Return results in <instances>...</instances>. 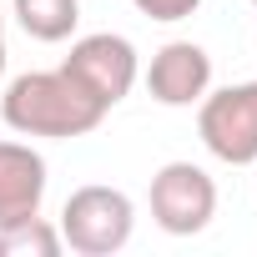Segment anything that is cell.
<instances>
[{"label":"cell","instance_id":"5","mask_svg":"<svg viewBox=\"0 0 257 257\" xmlns=\"http://www.w3.org/2000/svg\"><path fill=\"white\" fill-rule=\"evenodd\" d=\"M106 111L116 106V101H126L132 96V86H137V76H142V61H137V46L126 41V36H111V31H96V36H81L76 46H71V56L61 61Z\"/></svg>","mask_w":257,"mask_h":257},{"label":"cell","instance_id":"13","mask_svg":"<svg viewBox=\"0 0 257 257\" xmlns=\"http://www.w3.org/2000/svg\"><path fill=\"white\" fill-rule=\"evenodd\" d=\"M252 167H257V162H252Z\"/></svg>","mask_w":257,"mask_h":257},{"label":"cell","instance_id":"3","mask_svg":"<svg viewBox=\"0 0 257 257\" xmlns=\"http://www.w3.org/2000/svg\"><path fill=\"white\" fill-rule=\"evenodd\" d=\"M197 137L217 162L252 167L257 162V81L207 91L197 101Z\"/></svg>","mask_w":257,"mask_h":257},{"label":"cell","instance_id":"1","mask_svg":"<svg viewBox=\"0 0 257 257\" xmlns=\"http://www.w3.org/2000/svg\"><path fill=\"white\" fill-rule=\"evenodd\" d=\"M0 116L16 137H51V142H71V137H91L106 121V106L66 71H26L6 86L0 96Z\"/></svg>","mask_w":257,"mask_h":257},{"label":"cell","instance_id":"8","mask_svg":"<svg viewBox=\"0 0 257 257\" xmlns=\"http://www.w3.org/2000/svg\"><path fill=\"white\" fill-rule=\"evenodd\" d=\"M16 21L31 41L41 46H61L76 36L81 21V0H16Z\"/></svg>","mask_w":257,"mask_h":257},{"label":"cell","instance_id":"4","mask_svg":"<svg viewBox=\"0 0 257 257\" xmlns=\"http://www.w3.org/2000/svg\"><path fill=\"white\" fill-rule=\"evenodd\" d=\"M217 217V182L197 162H167L152 177V222L167 237H197Z\"/></svg>","mask_w":257,"mask_h":257},{"label":"cell","instance_id":"10","mask_svg":"<svg viewBox=\"0 0 257 257\" xmlns=\"http://www.w3.org/2000/svg\"><path fill=\"white\" fill-rule=\"evenodd\" d=\"M132 6L147 16V21H187V16H197L202 11V0H132Z\"/></svg>","mask_w":257,"mask_h":257},{"label":"cell","instance_id":"2","mask_svg":"<svg viewBox=\"0 0 257 257\" xmlns=\"http://www.w3.org/2000/svg\"><path fill=\"white\" fill-rule=\"evenodd\" d=\"M137 227V207L121 187H76L61 207V242L81 257H111L132 242Z\"/></svg>","mask_w":257,"mask_h":257},{"label":"cell","instance_id":"12","mask_svg":"<svg viewBox=\"0 0 257 257\" xmlns=\"http://www.w3.org/2000/svg\"><path fill=\"white\" fill-rule=\"evenodd\" d=\"M252 6H257V0H252Z\"/></svg>","mask_w":257,"mask_h":257},{"label":"cell","instance_id":"6","mask_svg":"<svg viewBox=\"0 0 257 257\" xmlns=\"http://www.w3.org/2000/svg\"><path fill=\"white\" fill-rule=\"evenodd\" d=\"M147 91L162 106H197L212 91V56L197 41H167L147 66Z\"/></svg>","mask_w":257,"mask_h":257},{"label":"cell","instance_id":"11","mask_svg":"<svg viewBox=\"0 0 257 257\" xmlns=\"http://www.w3.org/2000/svg\"><path fill=\"white\" fill-rule=\"evenodd\" d=\"M0 76H6V16H0Z\"/></svg>","mask_w":257,"mask_h":257},{"label":"cell","instance_id":"9","mask_svg":"<svg viewBox=\"0 0 257 257\" xmlns=\"http://www.w3.org/2000/svg\"><path fill=\"white\" fill-rule=\"evenodd\" d=\"M61 247H66L61 227H51L46 217H26V222L0 227V257H56Z\"/></svg>","mask_w":257,"mask_h":257},{"label":"cell","instance_id":"7","mask_svg":"<svg viewBox=\"0 0 257 257\" xmlns=\"http://www.w3.org/2000/svg\"><path fill=\"white\" fill-rule=\"evenodd\" d=\"M46 202V157L26 142H0V227L41 217Z\"/></svg>","mask_w":257,"mask_h":257}]
</instances>
